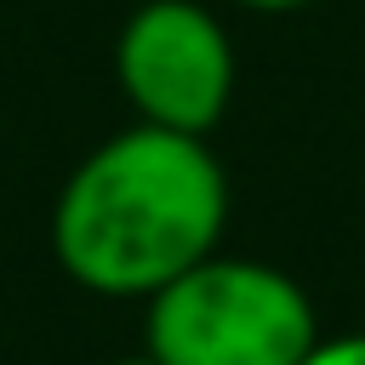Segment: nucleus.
I'll list each match as a JSON object with an SVG mask.
<instances>
[{"label": "nucleus", "instance_id": "f257e3e1", "mask_svg": "<svg viewBox=\"0 0 365 365\" xmlns=\"http://www.w3.org/2000/svg\"><path fill=\"white\" fill-rule=\"evenodd\" d=\"M222 222L228 177L205 137L137 120L68 171L51 211V251L97 297H154L217 251Z\"/></svg>", "mask_w": 365, "mask_h": 365}, {"label": "nucleus", "instance_id": "f03ea898", "mask_svg": "<svg viewBox=\"0 0 365 365\" xmlns=\"http://www.w3.org/2000/svg\"><path fill=\"white\" fill-rule=\"evenodd\" d=\"M302 285L251 257H200L148 297V354L160 365H297L314 348Z\"/></svg>", "mask_w": 365, "mask_h": 365}, {"label": "nucleus", "instance_id": "7ed1b4c3", "mask_svg": "<svg viewBox=\"0 0 365 365\" xmlns=\"http://www.w3.org/2000/svg\"><path fill=\"white\" fill-rule=\"evenodd\" d=\"M114 74L148 125L205 137L234 97V46L205 6L148 0L114 40Z\"/></svg>", "mask_w": 365, "mask_h": 365}, {"label": "nucleus", "instance_id": "20e7f679", "mask_svg": "<svg viewBox=\"0 0 365 365\" xmlns=\"http://www.w3.org/2000/svg\"><path fill=\"white\" fill-rule=\"evenodd\" d=\"M297 365H365V331H348V336H314V348H308Z\"/></svg>", "mask_w": 365, "mask_h": 365}, {"label": "nucleus", "instance_id": "39448f33", "mask_svg": "<svg viewBox=\"0 0 365 365\" xmlns=\"http://www.w3.org/2000/svg\"><path fill=\"white\" fill-rule=\"evenodd\" d=\"M240 6H251V11H291V6H308V0H240Z\"/></svg>", "mask_w": 365, "mask_h": 365}, {"label": "nucleus", "instance_id": "423d86ee", "mask_svg": "<svg viewBox=\"0 0 365 365\" xmlns=\"http://www.w3.org/2000/svg\"><path fill=\"white\" fill-rule=\"evenodd\" d=\"M114 365H160L154 354H143V359H114Z\"/></svg>", "mask_w": 365, "mask_h": 365}]
</instances>
